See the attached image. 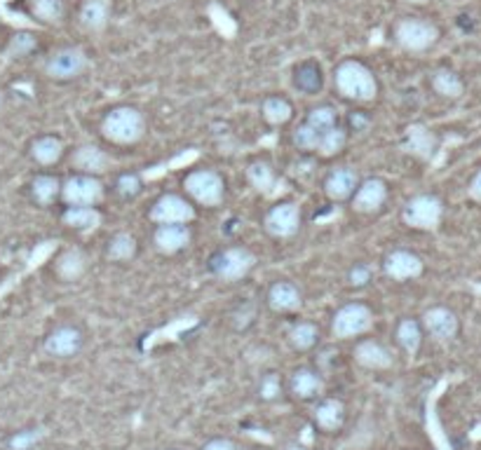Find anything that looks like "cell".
<instances>
[{"mask_svg":"<svg viewBox=\"0 0 481 450\" xmlns=\"http://www.w3.org/2000/svg\"><path fill=\"white\" fill-rule=\"evenodd\" d=\"M336 89L346 99L374 101L378 95V80L369 66L350 59L336 68Z\"/></svg>","mask_w":481,"mask_h":450,"instance_id":"1","label":"cell"},{"mask_svg":"<svg viewBox=\"0 0 481 450\" xmlns=\"http://www.w3.org/2000/svg\"><path fill=\"white\" fill-rule=\"evenodd\" d=\"M101 132H104V136H106L108 141H113V144H136L145 132V120L144 115L132 106L113 108V111L104 117Z\"/></svg>","mask_w":481,"mask_h":450,"instance_id":"2","label":"cell"},{"mask_svg":"<svg viewBox=\"0 0 481 450\" xmlns=\"http://www.w3.org/2000/svg\"><path fill=\"white\" fill-rule=\"evenodd\" d=\"M291 141H294L298 148L315 150V153H319V155L331 157L346 148L347 136H346V132L338 127V125L329 129H317V127H313V125L303 123L296 127V132H294Z\"/></svg>","mask_w":481,"mask_h":450,"instance_id":"3","label":"cell"},{"mask_svg":"<svg viewBox=\"0 0 481 450\" xmlns=\"http://www.w3.org/2000/svg\"><path fill=\"white\" fill-rule=\"evenodd\" d=\"M371 326H374V312L366 305H362V303H350V305H343L334 315L331 334L338 340H350L366 334Z\"/></svg>","mask_w":481,"mask_h":450,"instance_id":"4","label":"cell"},{"mask_svg":"<svg viewBox=\"0 0 481 450\" xmlns=\"http://www.w3.org/2000/svg\"><path fill=\"white\" fill-rule=\"evenodd\" d=\"M184 188L193 200L205 206H218L224 202L225 195L224 178L218 176L216 172H212V169H197V172L188 174L184 181Z\"/></svg>","mask_w":481,"mask_h":450,"instance_id":"5","label":"cell"},{"mask_svg":"<svg viewBox=\"0 0 481 450\" xmlns=\"http://www.w3.org/2000/svg\"><path fill=\"white\" fill-rule=\"evenodd\" d=\"M444 216V205L435 195H418L404 206V223L416 230H435Z\"/></svg>","mask_w":481,"mask_h":450,"instance_id":"6","label":"cell"},{"mask_svg":"<svg viewBox=\"0 0 481 450\" xmlns=\"http://www.w3.org/2000/svg\"><path fill=\"white\" fill-rule=\"evenodd\" d=\"M395 38H397V43L402 45L404 50L426 52L439 40V28L432 22H427V19L411 17L399 22Z\"/></svg>","mask_w":481,"mask_h":450,"instance_id":"7","label":"cell"},{"mask_svg":"<svg viewBox=\"0 0 481 450\" xmlns=\"http://www.w3.org/2000/svg\"><path fill=\"white\" fill-rule=\"evenodd\" d=\"M104 197V185L92 174H75L62 185V200L66 206H95Z\"/></svg>","mask_w":481,"mask_h":450,"instance_id":"8","label":"cell"},{"mask_svg":"<svg viewBox=\"0 0 481 450\" xmlns=\"http://www.w3.org/2000/svg\"><path fill=\"white\" fill-rule=\"evenodd\" d=\"M256 265L252 251L242 249V246H233V249L221 251L218 256H214L212 270L216 273V277H221L224 282H237V279L246 277L252 273V267Z\"/></svg>","mask_w":481,"mask_h":450,"instance_id":"9","label":"cell"},{"mask_svg":"<svg viewBox=\"0 0 481 450\" xmlns=\"http://www.w3.org/2000/svg\"><path fill=\"white\" fill-rule=\"evenodd\" d=\"M193 218L195 209L179 195H163L151 209V221L157 225H188Z\"/></svg>","mask_w":481,"mask_h":450,"instance_id":"10","label":"cell"},{"mask_svg":"<svg viewBox=\"0 0 481 450\" xmlns=\"http://www.w3.org/2000/svg\"><path fill=\"white\" fill-rule=\"evenodd\" d=\"M87 68V55L80 47H64L45 62V75L52 80H73Z\"/></svg>","mask_w":481,"mask_h":450,"instance_id":"11","label":"cell"},{"mask_svg":"<svg viewBox=\"0 0 481 450\" xmlns=\"http://www.w3.org/2000/svg\"><path fill=\"white\" fill-rule=\"evenodd\" d=\"M301 228V209L294 202H285V205L273 206L266 216V230L273 237H294Z\"/></svg>","mask_w":481,"mask_h":450,"instance_id":"12","label":"cell"},{"mask_svg":"<svg viewBox=\"0 0 481 450\" xmlns=\"http://www.w3.org/2000/svg\"><path fill=\"white\" fill-rule=\"evenodd\" d=\"M80 347H83V334L73 326L55 328L43 343V350L50 356H56V359H71V356L78 355Z\"/></svg>","mask_w":481,"mask_h":450,"instance_id":"13","label":"cell"},{"mask_svg":"<svg viewBox=\"0 0 481 450\" xmlns=\"http://www.w3.org/2000/svg\"><path fill=\"white\" fill-rule=\"evenodd\" d=\"M423 324H426L427 334L432 338L442 340V343H448V340H454L458 335V317H456V312H451L448 307H432L423 315Z\"/></svg>","mask_w":481,"mask_h":450,"instance_id":"14","label":"cell"},{"mask_svg":"<svg viewBox=\"0 0 481 450\" xmlns=\"http://www.w3.org/2000/svg\"><path fill=\"white\" fill-rule=\"evenodd\" d=\"M386 275L395 282H409L423 275V261L411 251H392L386 258Z\"/></svg>","mask_w":481,"mask_h":450,"instance_id":"15","label":"cell"},{"mask_svg":"<svg viewBox=\"0 0 481 450\" xmlns=\"http://www.w3.org/2000/svg\"><path fill=\"white\" fill-rule=\"evenodd\" d=\"M387 200V188L381 178H369L357 188L353 197V209L359 214L378 212Z\"/></svg>","mask_w":481,"mask_h":450,"instance_id":"16","label":"cell"},{"mask_svg":"<svg viewBox=\"0 0 481 450\" xmlns=\"http://www.w3.org/2000/svg\"><path fill=\"white\" fill-rule=\"evenodd\" d=\"M357 174L350 167H341L336 172H331L325 181V190L334 202H343L347 197H353L359 188Z\"/></svg>","mask_w":481,"mask_h":450,"instance_id":"17","label":"cell"},{"mask_svg":"<svg viewBox=\"0 0 481 450\" xmlns=\"http://www.w3.org/2000/svg\"><path fill=\"white\" fill-rule=\"evenodd\" d=\"M73 165L80 169L83 174H104L111 167V157L99 148V145H80L75 153H73Z\"/></svg>","mask_w":481,"mask_h":450,"instance_id":"18","label":"cell"},{"mask_svg":"<svg viewBox=\"0 0 481 450\" xmlns=\"http://www.w3.org/2000/svg\"><path fill=\"white\" fill-rule=\"evenodd\" d=\"M291 392L296 399L310 401L317 399L322 392H325V380L319 373H315L313 368H298L294 375H291Z\"/></svg>","mask_w":481,"mask_h":450,"instance_id":"19","label":"cell"},{"mask_svg":"<svg viewBox=\"0 0 481 450\" xmlns=\"http://www.w3.org/2000/svg\"><path fill=\"white\" fill-rule=\"evenodd\" d=\"M153 242L163 254H176L191 245V230L185 225H157Z\"/></svg>","mask_w":481,"mask_h":450,"instance_id":"20","label":"cell"},{"mask_svg":"<svg viewBox=\"0 0 481 450\" xmlns=\"http://www.w3.org/2000/svg\"><path fill=\"white\" fill-rule=\"evenodd\" d=\"M355 359H357L359 366L371 368V371H383V368L392 366L390 352L376 340H362L355 350Z\"/></svg>","mask_w":481,"mask_h":450,"instance_id":"21","label":"cell"},{"mask_svg":"<svg viewBox=\"0 0 481 450\" xmlns=\"http://www.w3.org/2000/svg\"><path fill=\"white\" fill-rule=\"evenodd\" d=\"M315 423H317L319 429H325V432H336V429H341L343 423H346V406H343V401H319L317 408H315Z\"/></svg>","mask_w":481,"mask_h":450,"instance_id":"22","label":"cell"},{"mask_svg":"<svg viewBox=\"0 0 481 450\" xmlns=\"http://www.w3.org/2000/svg\"><path fill=\"white\" fill-rule=\"evenodd\" d=\"M435 134H432L426 125H411V127L406 129V150H409V153L423 157V160H430V157L435 155Z\"/></svg>","mask_w":481,"mask_h":450,"instance_id":"23","label":"cell"},{"mask_svg":"<svg viewBox=\"0 0 481 450\" xmlns=\"http://www.w3.org/2000/svg\"><path fill=\"white\" fill-rule=\"evenodd\" d=\"M62 155H64V144L59 136L47 134V136H38V139L31 144V157H34L38 165H43V167L56 165V162L62 160Z\"/></svg>","mask_w":481,"mask_h":450,"instance_id":"24","label":"cell"},{"mask_svg":"<svg viewBox=\"0 0 481 450\" xmlns=\"http://www.w3.org/2000/svg\"><path fill=\"white\" fill-rule=\"evenodd\" d=\"M268 303L277 312H294L301 307V291L291 282H277L270 289Z\"/></svg>","mask_w":481,"mask_h":450,"instance_id":"25","label":"cell"},{"mask_svg":"<svg viewBox=\"0 0 481 450\" xmlns=\"http://www.w3.org/2000/svg\"><path fill=\"white\" fill-rule=\"evenodd\" d=\"M62 181L50 174H40L31 181V197L38 202L40 206H50L56 197H62Z\"/></svg>","mask_w":481,"mask_h":450,"instance_id":"26","label":"cell"},{"mask_svg":"<svg viewBox=\"0 0 481 450\" xmlns=\"http://www.w3.org/2000/svg\"><path fill=\"white\" fill-rule=\"evenodd\" d=\"M108 15H111V3L108 0H87L80 7V22L90 31H101L108 24Z\"/></svg>","mask_w":481,"mask_h":450,"instance_id":"27","label":"cell"},{"mask_svg":"<svg viewBox=\"0 0 481 450\" xmlns=\"http://www.w3.org/2000/svg\"><path fill=\"white\" fill-rule=\"evenodd\" d=\"M432 89L444 99H460L465 95V83L448 68H439L432 75Z\"/></svg>","mask_w":481,"mask_h":450,"instance_id":"28","label":"cell"},{"mask_svg":"<svg viewBox=\"0 0 481 450\" xmlns=\"http://www.w3.org/2000/svg\"><path fill=\"white\" fill-rule=\"evenodd\" d=\"M64 225L75 230H95L101 223V214L95 206H68L62 214Z\"/></svg>","mask_w":481,"mask_h":450,"instance_id":"29","label":"cell"},{"mask_svg":"<svg viewBox=\"0 0 481 450\" xmlns=\"http://www.w3.org/2000/svg\"><path fill=\"white\" fill-rule=\"evenodd\" d=\"M246 178H249V184H252L258 193L264 195L277 193V190H275L277 178H275L273 169H270L266 162H254V165H249V169H246Z\"/></svg>","mask_w":481,"mask_h":450,"instance_id":"30","label":"cell"},{"mask_svg":"<svg viewBox=\"0 0 481 450\" xmlns=\"http://www.w3.org/2000/svg\"><path fill=\"white\" fill-rule=\"evenodd\" d=\"M397 340L402 345V350L406 355H418L420 343H423V331H420V324L416 319H402L397 326Z\"/></svg>","mask_w":481,"mask_h":450,"instance_id":"31","label":"cell"},{"mask_svg":"<svg viewBox=\"0 0 481 450\" xmlns=\"http://www.w3.org/2000/svg\"><path fill=\"white\" fill-rule=\"evenodd\" d=\"M31 15L45 24H59L64 19V0H28Z\"/></svg>","mask_w":481,"mask_h":450,"instance_id":"32","label":"cell"},{"mask_svg":"<svg viewBox=\"0 0 481 450\" xmlns=\"http://www.w3.org/2000/svg\"><path fill=\"white\" fill-rule=\"evenodd\" d=\"M135 254H136V239L129 233H118L111 242H108L106 256L111 258V261H118V263L129 261V258H135Z\"/></svg>","mask_w":481,"mask_h":450,"instance_id":"33","label":"cell"},{"mask_svg":"<svg viewBox=\"0 0 481 450\" xmlns=\"http://www.w3.org/2000/svg\"><path fill=\"white\" fill-rule=\"evenodd\" d=\"M294 111H291V104L282 96H268L264 101V117L270 125H285L289 123Z\"/></svg>","mask_w":481,"mask_h":450,"instance_id":"34","label":"cell"},{"mask_svg":"<svg viewBox=\"0 0 481 450\" xmlns=\"http://www.w3.org/2000/svg\"><path fill=\"white\" fill-rule=\"evenodd\" d=\"M56 273H59V277L68 279V282L78 279L80 275L85 273V256L75 249L66 251V254L56 261Z\"/></svg>","mask_w":481,"mask_h":450,"instance_id":"35","label":"cell"},{"mask_svg":"<svg viewBox=\"0 0 481 450\" xmlns=\"http://www.w3.org/2000/svg\"><path fill=\"white\" fill-rule=\"evenodd\" d=\"M289 343L296 347V350H310L315 343H317V326L308 322L294 324L289 331Z\"/></svg>","mask_w":481,"mask_h":450,"instance_id":"36","label":"cell"},{"mask_svg":"<svg viewBox=\"0 0 481 450\" xmlns=\"http://www.w3.org/2000/svg\"><path fill=\"white\" fill-rule=\"evenodd\" d=\"M306 123L313 125V127L317 129H329V127H336L338 115L331 106H317L308 113V120H306Z\"/></svg>","mask_w":481,"mask_h":450,"instance_id":"37","label":"cell"},{"mask_svg":"<svg viewBox=\"0 0 481 450\" xmlns=\"http://www.w3.org/2000/svg\"><path fill=\"white\" fill-rule=\"evenodd\" d=\"M38 47V43H35V38L31 34H17L12 35L10 45H7V55L12 56H26L31 55V52Z\"/></svg>","mask_w":481,"mask_h":450,"instance_id":"38","label":"cell"},{"mask_svg":"<svg viewBox=\"0 0 481 450\" xmlns=\"http://www.w3.org/2000/svg\"><path fill=\"white\" fill-rule=\"evenodd\" d=\"M43 436H45V432H43V429H28V432H17L10 439V448L12 450H28L31 445L38 444Z\"/></svg>","mask_w":481,"mask_h":450,"instance_id":"39","label":"cell"},{"mask_svg":"<svg viewBox=\"0 0 481 450\" xmlns=\"http://www.w3.org/2000/svg\"><path fill=\"white\" fill-rule=\"evenodd\" d=\"M115 188H118V193L123 195V197H136V195L141 193V178L136 176V174H123V176L118 178Z\"/></svg>","mask_w":481,"mask_h":450,"instance_id":"40","label":"cell"},{"mask_svg":"<svg viewBox=\"0 0 481 450\" xmlns=\"http://www.w3.org/2000/svg\"><path fill=\"white\" fill-rule=\"evenodd\" d=\"M277 395H280V380L275 378V375H268V378L261 383V396H264L266 401H273Z\"/></svg>","mask_w":481,"mask_h":450,"instance_id":"41","label":"cell"},{"mask_svg":"<svg viewBox=\"0 0 481 450\" xmlns=\"http://www.w3.org/2000/svg\"><path fill=\"white\" fill-rule=\"evenodd\" d=\"M371 279V270L366 265H357L350 270V284L353 286H364Z\"/></svg>","mask_w":481,"mask_h":450,"instance_id":"42","label":"cell"},{"mask_svg":"<svg viewBox=\"0 0 481 450\" xmlns=\"http://www.w3.org/2000/svg\"><path fill=\"white\" fill-rule=\"evenodd\" d=\"M467 193H470V197L475 202H479L481 205V169L479 172L475 174V176H472V181H470V188H467Z\"/></svg>","mask_w":481,"mask_h":450,"instance_id":"43","label":"cell"},{"mask_svg":"<svg viewBox=\"0 0 481 450\" xmlns=\"http://www.w3.org/2000/svg\"><path fill=\"white\" fill-rule=\"evenodd\" d=\"M202 450H235V444L230 439H212Z\"/></svg>","mask_w":481,"mask_h":450,"instance_id":"44","label":"cell"},{"mask_svg":"<svg viewBox=\"0 0 481 450\" xmlns=\"http://www.w3.org/2000/svg\"><path fill=\"white\" fill-rule=\"evenodd\" d=\"M285 450H306V448H303V445H298V444H289Z\"/></svg>","mask_w":481,"mask_h":450,"instance_id":"45","label":"cell"},{"mask_svg":"<svg viewBox=\"0 0 481 450\" xmlns=\"http://www.w3.org/2000/svg\"><path fill=\"white\" fill-rule=\"evenodd\" d=\"M406 3H416V5H423V3H427V0H406Z\"/></svg>","mask_w":481,"mask_h":450,"instance_id":"46","label":"cell"},{"mask_svg":"<svg viewBox=\"0 0 481 450\" xmlns=\"http://www.w3.org/2000/svg\"><path fill=\"white\" fill-rule=\"evenodd\" d=\"M0 108H3V92H0Z\"/></svg>","mask_w":481,"mask_h":450,"instance_id":"47","label":"cell"},{"mask_svg":"<svg viewBox=\"0 0 481 450\" xmlns=\"http://www.w3.org/2000/svg\"><path fill=\"white\" fill-rule=\"evenodd\" d=\"M169 450H179V448H169Z\"/></svg>","mask_w":481,"mask_h":450,"instance_id":"48","label":"cell"}]
</instances>
